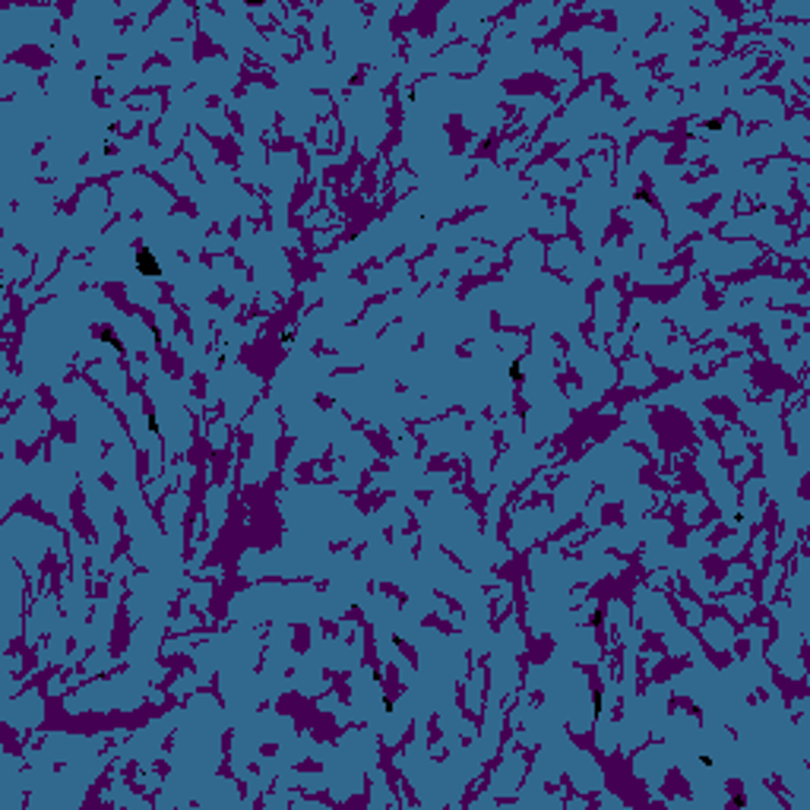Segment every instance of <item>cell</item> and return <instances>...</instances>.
<instances>
[{
  "label": "cell",
  "mask_w": 810,
  "mask_h": 810,
  "mask_svg": "<svg viewBox=\"0 0 810 810\" xmlns=\"http://www.w3.org/2000/svg\"><path fill=\"white\" fill-rule=\"evenodd\" d=\"M136 272H140V276H146V279H159V276H162L159 257H155L149 247H140V250H136Z\"/></svg>",
  "instance_id": "cell-1"
}]
</instances>
